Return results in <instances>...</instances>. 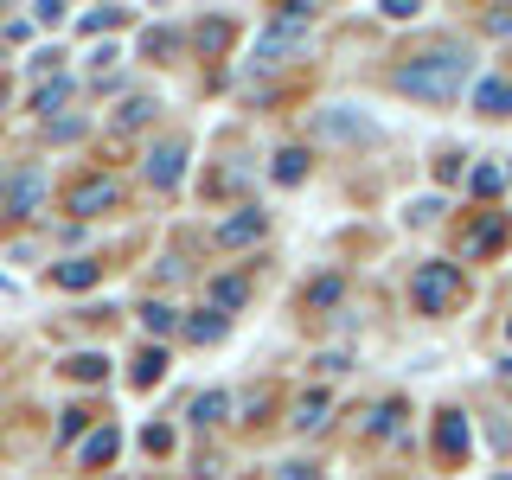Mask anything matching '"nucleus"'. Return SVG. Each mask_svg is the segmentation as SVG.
<instances>
[{
    "mask_svg": "<svg viewBox=\"0 0 512 480\" xmlns=\"http://www.w3.org/2000/svg\"><path fill=\"white\" fill-rule=\"evenodd\" d=\"M468 84V52L461 45H436V52H416L410 64H397V90L423 96V103H455Z\"/></svg>",
    "mask_w": 512,
    "mask_h": 480,
    "instance_id": "nucleus-1",
    "label": "nucleus"
},
{
    "mask_svg": "<svg viewBox=\"0 0 512 480\" xmlns=\"http://www.w3.org/2000/svg\"><path fill=\"white\" fill-rule=\"evenodd\" d=\"M308 39H314V7H308V0H288L276 20L263 26V39H256V58H263V64H282V58L308 52Z\"/></svg>",
    "mask_w": 512,
    "mask_h": 480,
    "instance_id": "nucleus-2",
    "label": "nucleus"
},
{
    "mask_svg": "<svg viewBox=\"0 0 512 480\" xmlns=\"http://www.w3.org/2000/svg\"><path fill=\"white\" fill-rule=\"evenodd\" d=\"M461 295H468V276H461L455 263H423V269H416V282H410V301L423 314H448Z\"/></svg>",
    "mask_w": 512,
    "mask_h": 480,
    "instance_id": "nucleus-3",
    "label": "nucleus"
},
{
    "mask_svg": "<svg viewBox=\"0 0 512 480\" xmlns=\"http://www.w3.org/2000/svg\"><path fill=\"white\" fill-rule=\"evenodd\" d=\"M122 205V180L116 173H90V180H77L71 192H64V212L71 218H103Z\"/></svg>",
    "mask_w": 512,
    "mask_h": 480,
    "instance_id": "nucleus-4",
    "label": "nucleus"
},
{
    "mask_svg": "<svg viewBox=\"0 0 512 480\" xmlns=\"http://www.w3.org/2000/svg\"><path fill=\"white\" fill-rule=\"evenodd\" d=\"M39 205H45V173H39V167H20V173H7V192H0V212H7V218H39Z\"/></svg>",
    "mask_w": 512,
    "mask_h": 480,
    "instance_id": "nucleus-5",
    "label": "nucleus"
},
{
    "mask_svg": "<svg viewBox=\"0 0 512 480\" xmlns=\"http://www.w3.org/2000/svg\"><path fill=\"white\" fill-rule=\"evenodd\" d=\"M269 231V212H256V205H244V212H231L218 224V250H244V244H256V237Z\"/></svg>",
    "mask_w": 512,
    "mask_h": 480,
    "instance_id": "nucleus-6",
    "label": "nucleus"
},
{
    "mask_svg": "<svg viewBox=\"0 0 512 480\" xmlns=\"http://www.w3.org/2000/svg\"><path fill=\"white\" fill-rule=\"evenodd\" d=\"M148 180L154 186H180L186 180V148L180 141H160V148L148 154Z\"/></svg>",
    "mask_w": 512,
    "mask_h": 480,
    "instance_id": "nucleus-7",
    "label": "nucleus"
},
{
    "mask_svg": "<svg viewBox=\"0 0 512 480\" xmlns=\"http://www.w3.org/2000/svg\"><path fill=\"white\" fill-rule=\"evenodd\" d=\"M250 301V276H212V314H237Z\"/></svg>",
    "mask_w": 512,
    "mask_h": 480,
    "instance_id": "nucleus-8",
    "label": "nucleus"
},
{
    "mask_svg": "<svg viewBox=\"0 0 512 480\" xmlns=\"http://www.w3.org/2000/svg\"><path fill=\"white\" fill-rule=\"evenodd\" d=\"M436 448H442V461H461V448H468V416L442 410V423H436Z\"/></svg>",
    "mask_w": 512,
    "mask_h": 480,
    "instance_id": "nucleus-9",
    "label": "nucleus"
},
{
    "mask_svg": "<svg viewBox=\"0 0 512 480\" xmlns=\"http://www.w3.org/2000/svg\"><path fill=\"white\" fill-rule=\"evenodd\" d=\"M327 410H333V397H327V391H301V404H295V416H288V423H295L301 436H308V429L327 423Z\"/></svg>",
    "mask_w": 512,
    "mask_h": 480,
    "instance_id": "nucleus-10",
    "label": "nucleus"
},
{
    "mask_svg": "<svg viewBox=\"0 0 512 480\" xmlns=\"http://www.w3.org/2000/svg\"><path fill=\"white\" fill-rule=\"evenodd\" d=\"M474 109H487V116H512V84H506V77L474 84Z\"/></svg>",
    "mask_w": 512,
    "mask_h": 480,
    "instance_id": "nucleus-11",
    "label": "nucleus"
},
{
    "mask_svg": "<svg viewBox=\"0 0 512 480\" xmlns=\"http://www.w3.org/2000/svg\"><path fill=\"white\" fill-rule=\"evenodd\" d=\"M116 448H122V436H116V429H90V436H84V448H77V461H84V468H96V461H109Z\"/></svg>",
    "mask_w": 512,
    "mask_h": 480,
    "instance_id": "nucleus-12",
    "label": "nucleus"
},
{
    "mask_svg": "<svg viewBox=\"0 0 512 480\" xmlns=\"http://www.w3.org/2000/svg\"><path fill=\"white\" fill-rule=\"evenodd\" d=\"M141 327H148V333H180V308H167V301H141Z\"/></svg>",
    "mask_w": 512,
    "mask_h": 480,
    "instance_id": "nucleus-13",
    "label": "nucleus"
},
{
    "mask_svg": "<svg viewBox=\"0 0 512 480\" xmlns=\"http://www.w3.org/2000/svg\"><path fill=\"white\" fill-rule=\"evenodd\" d=\"M64 372H71L77 384H96V378L109 372V359H103V352H71V359H64Z\"/></svg>",
    "mask_w": 512,
    "mask_h": 480,
    "instance_id": "nucleus-14",
    "label": "nucleus"
},
{
    "mask_svg": "<svg viewBox=\"0 0 512 480\" xmlns=\"http://www.w3.org/2000/svg\"><path fill=\"white\" fill-rule=\"evenodd\" d=\"M276 180H282V186L308 180V148H282V154H276Z\"/></svg>",
    "mask_w": 512,
    "mask_h": 480,
    "instance_id": "nucleus-15",
    "label": "nucleus"
},
{
    "mask_svg": "<svg viewBox=\"0 0 512 480\" xmlns=\"http://www.w3.org/2000/svg\"><path fill=\"white\" fill-rule=\"evenodd\" d=\"M160 372H167V352H160V346H141V359H135V384L148 391V384H160Z\"/></svg>",
    "mask_w": 512,
    "mask_h": 480,
    "instance_id": "nucleus-16",
    "label": "nucleus"
},
{
    "mask_svg": "<svg viewBox=\"0 0 512 480\" xmlns=\"http://www.w3.org/2000/svg\"><path fill=\"white\" fill-rule=\"evenodd\" d=\"M96 276H103L96 263H58V269H52V282H58V288H90Z\"/></svg>",
    "mask_w": 512,
    "mask_h": 480,
    "instance_id": "nucleus-17",
    "label": "nucleus"
},
{
    "mask_svg": "<svg viewBox=\"0 0 512 480\" xmlns=\"http://www.w3.org/2000/svg\"><path fill=\"white\" fill-rule=\"evenodd\" d=\"M218 333H224V314H192V320H186V340H192V346H212Z\"/></svg>",
    "mask_w": 512,
    "mask_h": 480,
    "instance_id": "nucleus-18",
    "label": "nucleus"
},
{
    "mask_svg": "<svg viewBox=\"0 0 512 480\" xmlns=\"http://www.w3.org/2000/svg\"><path fill=\"white\" fill-rule=\"evenodd\" d=\"M141 122H154V96H128L116 109V128H141Z\"/></svg>",
    "mask_w": 512,
    "mask_h": 480,
    "instance_id": "nucleus-19",
    "label": "nucleus"
},
{
    "mask_svg": "<svg viewBox=\"0 0 512 480\" xmlns=\"http://www.w3.org/2000/svg\"><path fill=\"white\" fill-rule=\"evenodd\" d=\"M64 90H71V84H64V77H45V84L32 90V109H39V116H52V109L64 103Z\"/></svg>",
    "mask_w": 512,
    "mask_h": 480,
    "instance_id": "nucleus-20",
    "label": "nucleus"
},
{
    "mask_svg": "<svg viewBox=\"0 0 512 480\" xmlns=\"http://www.w3.org/2000/svg\"><path fill=\"white\" fill-rule=\"evenodd\" d=\"M500 237H506V224H500V218H487V224H480V231L468 237V250H474V256H493V250H500Z\"/></svg>",
    "mask_w": 512,
    "mask_h": 480,
    "instance_id": "nucleus-21",
    "label": "nucleus"
},
{
    "mask_svg": "<svg viewBox=\"0 0 512 480\" xmlns=\"http://www.w3.org/2000/svg\"><path fill=\"white\" fill-rule=\"evenodd\" d=\"M192 416H199V423H224V416H231V397H224V391H205L199 404H192Z\"/></svg>",
    "mask_w": 512,
    "mask_h": 480,
    "instance_id": "nucleus-22",
    "label": "nucleus"
},
{
    "mask_svg": "<svg viewBox=\"0 0 512 480\" xmlns=\"http://www.w3.org/2000/svg\"><path fill=\"white\" fill-rule=\"evenodd\" d=\"M500 186H506V173H500V167H474V173H468V192H480V199H493Z\"/></svg>",
    "mask_w": 512,
    "mask_h": 480,
    "instance_id": "nucleus-23",
    "label": "nucleus"
},
{
    "mask_svg": "<svg viewBox=\"0 0 512 480\" xmlns=\"http://www.w3.org/2000/svg\"><path fill=\"white\" fill-rule=\"evenodd\" d=\"M340 295H346V282H340V276H320V282L308 288V301H314V308H333Z\"/></svg>",
    "mask_w": 512,
    "mask_h": 480,
    "instance_id": "nucleus-24",
    "label": "nucleus"
},
{
    "mask_svg": "<svg viewBox=\"0 0 512 480\" xmlns=\"http://www.w3.org/2000/svg\"><path fill=\"white\" fill-rule=\"evenodd\" d=\"M84 429H90V410H64L58 416V442H77Z\"/></svg>",
    "mask_w": 512,
    "mask_h": 480,
    "instance_id": "nucleus-25",
    "label": "nucleus"
},
{
    "mask_svg": "<svg viewBox=\"0 0 512 480\" xmlns=\"http://www.w3.org/2000/svg\"><path fill=\"white\" fill-rule=\"evenodd\" d=\"M397 416H404V404H397V397H391V404H378L372 429H378V436H391V429H397Z\"/></svg>",
    "mask_w": 512,
    "mask_h": 480,
    "instance_id": "nucleus-26",
    "label": "nucleus"
},
{
    "mask_svg": "<svg viewBox=\"0 0 512 480\" xmlns=\"http://www.w3.org/2000/svg\"><path fill=\"white\" fill-rule=\"evenodd\" d=\"M276 480H320L314 461H288V468H276Z\"/></svg>",
    "mask_w": 512,
    "mask_h": 480,
    "instance_id": "nucleus-27",
    "label": "nucleus"
},
{
    "mask_svg": "<svg viewBox=\"0 0 512 480\" xmlns=\"http://www.w3.org/2000/svg\"><path fill=\"white\" fill-rule=\"evenodd\" d=\"M109 26H122V7H116V13L103 7V13H90V20H84V32H109Z\"/></svg>",
    "mask_w": 512,
    "mask_h": 480,
    "instance_id": "nucleus-28",
    "label": "nucleus"
},
{
    "mask_svg": "<svg viewBox=\"0 0 512 480\" xmlns=\"http://www.w3.org/2000/svg\"><path fill=\"white\" fill-rule=\"evenodd\" d=\"M224 32H231L224 20H205V26H199V45H212V52H218V45H224Z\"/></svg>",
    "mask_w": 512,
    "mask_h": 480,
    "instance_id": "nucleus-29",
    "label": "nucleus"
},
{
    "mask_svg": "<svg viewBox=\"0 0 512 480\" xmlns=\"http://www.w3.org/2000/svg\"><path fill=\"white\" fill-rule=\"evenodd\" d=\"M141 442H148V455H167V448H173V436H167V429H160V423H154V429H148V436H141Z\"/></svg>",
    "mask_w": 512,
    "mask_h": 480,
    "instance_id": "nucleus-30",
    "label": "nucleus"
},
{
    "mask_svg": "<svg viewBox=\"0 0 512 480\" xmlns=\"http://www.w3.org/2000/svg\"><path fill=\"white\" fill-rule=\"evenodd\" d=\"M378 7H384V20H410L416 0H378Z\"/></svg>",
    "mask_w": 512,
    "mask_h": 480,
    "instance_id": "nucleus-31",
    "label": "nucleus"
},
{
    "mask_svg": "<svg viewBox=\"0 0 512 480\" xmlns=\"http://www.w3.org/2000/svg\"><path fill=\"white\" fill-rule=\"evenodd\" d=\"M32 20H39V26H58L64 7H58V0H39V13H32Z\"/></svg>",
    "mask_w": 512,
    "mask_h": 480,
    "instance_id": "nucleus-32",
    "label": "nucleus"
},
{
    "mask_svg": "<svg viewBox=\"0 0 512 480\" xmlns=\"http://www.w3.org/2000/svg\"><path fill=\"white\" fill-rule=\"evenodd\" d=\"M327 135H365V128L352 122V116H327Z\"/></svg>",
    "mask_w": 512,
    "mask_h": 480,
    "instance_id": "nucleus-33",
    "label": "nucleus"
},
{
    "mask_svg": "<svg viewBox=\"0 0 512 480\" xmlns=\"http://www.w3.org/2000/svg\"><path fill=\"white\" fill-rule=\"evenodd\" d=\"M487 32H512V7H493L487 13Z\"/></svg>",
    "mask_w": 512,
    "mask_h": 480,
    "instance_id": "nucleus-34",
    "label": "nucleus"
},
{
    "mask_svg": "<svg viewBox=\"0 0 512 480\" xmlns=\"http://www.w3.org/2000/svg\"><path fill=\"white\" fill-rule=\"evenodd\" d=\"M0 103H7V84H0Z\"/></svg>",
    "mask_w": 512,
    "mask_h": 480,
    "instance_id": "nucleus-35",
    "label": "nucleus"
},
{
    "mask_svg": "<svg viewBox=\"0 0 512 480\" xmlns=\"http://www.w3.org/2000/svg\"><path fill=\"white\" fill-rule=\"evenodd\" d=\"M506 333H512V320H506Z\"/></svg>",
    "mask_w": 512,
    "mask_h": 480,
    "instance_id": "nucleus-36",
    "label": "nucleus"
}]
</instances>
